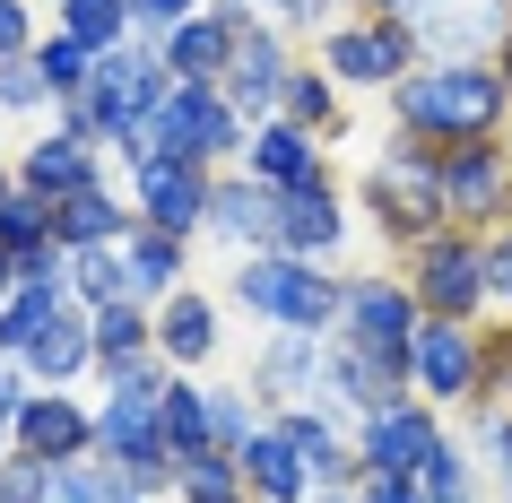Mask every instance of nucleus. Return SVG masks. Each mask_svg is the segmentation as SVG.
I'll return each mask as SVG.
<instances>
[{
	"label": "nucleus",
	"instance_id": "nucleus-31",
	"mask_svg": "<svg viewBox=\"0 0 512 503\" xmlns=\"http://www.w3.org/2000/svg\"><path fill=\"white\" fill-rule=\"evenodd\" d=\"M61 35H79L87 53H113L131 35V0H61Z\"/></svg>",
	"mask_w": 512,
	"mask_h": 503
},
{
	"label": "nucleus",
	"instance_id": "nucleus-9",
	"mask_svg": "<svg viewBox=\"0 0 512 503\" xmlns=\"http://www.w3.org/2000/svg\"><path fill=\"white\" fill-rule=\"evenodd\" d=\"M209 191H217V174H209V165H191V157H139L131 165L139 217L165 226V235H200V226H209Z\"/></svg>",
	"mask_w": 512,
	"mask_h": 503
},
{
	"label": "nucleus",
	"instance_id": "nucleus-21",
	"mask_svg": "<svg viewBox=\"0 0 512 503\" xmlns=\"http://www.w3.org/2000/svg\"><path fill=\"white\" fill-rule=\"evenodd\" d=\"M235 460H243V486H252V503H313V460H304V451L278 434V417L261 425V434H252Z\"/></svg>",
	"mask_w": 512,
	"mask_h": 503
},
{
	"label": "nucleus",
	"instance_id": "nucleus-20",
	"mask_svg": "<svg viewBox=\"0 0 512 503\" xmlns=\"http://www.w3.org/2000/svg\"><path fill=\"white\" fill-rule=\"evenodd\" d=\"M18 183H27L35 200H70V191L105 183V174H96V139H79L70 122H61V131H44L27 157H18Z\"/></svg>",
	"mask_w": 512,
	"mask_h": 503
},
{
	"label": "nucleus",
	"instance_id": "nucleus-7",
	"mask_svg": "<svg viewBox=\"0 0 512 503\" xmlns=\"http://www.w3.org/2000/svg\"><path fill=\"white\" fill-rule=\"evenodd\" d=\"M408 382L426 408H452V399H478L486 382V339H469V321H434L408 339Z\"/></svg>",
	"mask_w": 512,
	"mask_h": 503
},
{
	"label": "nucleus",
	"instance_id": "nucleus-40",
	"mask_svg": "<svg viewBox=\"0 0 512 503\" xmlns=\"http://www.w3.org/2000/svg\"><path fill=\"white\" fill-rule=\"evenodd\" d=\"M356 503H434L417 477H391V469H365L356 477Z\"/></svg>",
	"mask_w": 512,
	"mask_h": 503
},
{
	"label": "nucleus",
	"instance_id": "nucleus-37",
	"mask_svg": "<svg viewBox=\"0 0 512 503\" xmlns=\"http://www.w3.org/2000/svg\"><path fill=\"white\" fill-rule=\"evenodd\" d=\"M252 408H261L252 391H209V443H217V451H243L252 434H261V417H252Z\"/></svg>",
	"mask_w": 512,
	"mask_h": 503
},
{
	"label": "nucleus",
	"instance_id": "nucleus-33",
	"mask_svg": "<svg viewBox=\"0 0 512 503\" xmlns=\"http://www.w3.org/2000/svg\"><path fill=\"white\" fill-rule=\"evenodd\" d=\"M278 113L304 122V131H330V122H339V79H330V70H296L287 96H278Z\"/></svg>",
	"mask_w": 512,
	"mask_h": 503
},
{
	"label": "nucleus",
	"instance_id": "nucleus-3",
	"mask_svg": "<svg viewBox=\"0 0 512 503\" xmlns=\"http://www.w3.org/2000/svg\"><path fill=\"white\" fill-rule=\"evenodd\" d=\"M235 304H243V313H261V321H278V330L322 339V330H339L348 287H339V278H322V261H296V252H243Z\"/></svg>",
	"mask_w": 512,
	"mask_h": 503
},
{
	"label": "nucleus",
	"instance_id": "nucleus-14",
	"mask_svg": "<svg viewBox=\"0 0 512 503\" xmlns=\"http://www.w3.org/2000/svg\"><path fill=\"white\" fill-rule=\"evenodd\" d=\"M243 174L270 191H304L322 183V131H304V122H287V113H270L261 131L243 139Z\"/></svg>",
	"mask_w": 512,
	"mask_h": 503
},
{
	"label": "nucleus",
	"instance_id": "nucleus-28",
	"mask_svg": "<svg viewBox=\"0 0 512 503\" xmlns=\"http://www.w3.org/2000/svg\"><path fill=\"white\" fill-rule=\"evenodd\" d=\"M174 495L183 503H252V486H243V460L235 451H183L174 460Z\"/></svg>",
	"mask_w": 512,
	"mask_h": 503
},
{
	"label": "nucleus",
	"instance_id": "nucleus-38",
	"mask_svg": "<svg viewBox=\"0 0 512 503\" xmlns=\"http://www.w3.org/2000/svg\"><path fill=\"white\" fill-rule=\"evenodd\" d=\"M0 503H53V460L0 451Z\"/></svg>",
	"mask_w": 512,
	"mask_h": 503
},
{
	"label": "nucleus",
	"instance_id": "nucleus-30",
	"mask_svg": "<svg viewBox=\"0 0 512 503\" xmlns=\"http://www.w3.org/2000/svg\"><path fill=\"white\" fill-rule=\"evenodd\" d=\"M44 243H61V235H53V200H35V191L18 183L9 200H0V252H9V261H27V252H44Z\"/></svg>",
	"mask_w": 512,
	"mask_h": 503
},
{
	"label": "nucleus",
	"instance_id": "nucleus-50",
	"mask_svg": "<svg viewBox=\"0 0 512 503\" xmlns=\"http://www.w3.org/2000/svg\"><path fill=\"white\" fill-rule=\"evenodd\" d=\"M113 503H148V495H113Z\"/></svg>",
	"mask_w": 512,
	"mask_h": 503
},
{
	"label": "nucleus",
	"instance_id": "nucleus-32",
	"mask_svg": "<svg viewBox=\"0 0 512 503\" xmlns=\"http://www.w3.org/2000/svg\"><path fill=\"white\" fill-rule=\"evenodd\" d=\"M165 451H174V460H183V451H209V391L165 382Z\"/></svg>",
	"mask_w": 512,
	"mask_h": 503
},
{
	"label": "nucleus",
	"instance_id": "nucleus-10",
	"mask_svg": "<svg viewBox=\"0 0 512 503\" xmlns=\"http://www.w3.org/2000/svg\"><path fill=\"white\" fill-rule=\"evenodd\" d=\"M426 330V304L408 278H348V304H339V339H365V347H400Z\"/></svg>",
	"mask_w": 512,
	"mask_h": 503
},
{
	"label": "nucleus",
	"instance_id": "nucleus-29",
	"mask_svg": "<svg viewBox=\"0 0 512 503\" xmlns=\"http://www.w3.org/2000/svg\"><path fill=\"white\" fill-rule=\"evenodd\" d=\"M70 304V278H53V287H18L9 304H0V356H27L35 347V330Z\"/></svg>",
	"mask_w": 512,
	"mask_h": 503
},
{
	"label": "nucleus",
	"instance_id": "nucleus-15",
	"mask_svg": "<svg viewBox=\"0 0 512 503\" xmlns=\"http://www.w3.org/2000/svg\"><path fill=\"white\" fill-rule=\"evenodd\" d=\"M235 18L226 9H191L183 27H165L157 35V53H165V70L174 79H191V87H226V70H235Z\"/></svg>",
	"mask_w": 512,
	"mask_h": 503
},
{
	"label": "nucleus",
	"instance_id": "nucleus-27",
	"mask_svg": "<svg viewBox=\"0 0 512 503\" xmlns=\"http://www.w3.org/2000/svg\"><path fill=\"white\" fill-rule=\"evenodd\" d=\"M53 235H61V252H96V243L131 235V217L113 209L105 183H87V191H70V200H53Z\"/></svg>",
	"mask_w": 512,
	"mask_h": 503
},
{
	"label": "nucleus",
	"instance_id": "nucleus-39",
	"mask_svg": "<svg viewBox=\"0 0 512 503\" xmlns=\"http://www.w3.org/2000/svg\"><path fill=\"white\" fill-rule=\"evenodd\" d=\"M44 105H53V79L35 70V53L0 61V113H44Z\"/></svg>",
	"mask_w": 512,
	"mask_h": 503
},
{
	"label": "nucleus",
	"instance_id": "nucleus-12",
	"mask_svg": "<svg viewBox=\"0 0 512 503\" xmlns=\"http://www.w3.org/2000/svg\"><path fill=\"white\" fill-rule=\"evenodd\" d=\"M18 451L53 460V469L96 460V408H79L70 391H27V408H18Z\"/></svg>",
	"mask_w": 512,
	"mask_h": 503
},
{
	"label": "nucleus",
	"instance_id": "nucleus-44",
	"mask_svg": "<svg viewBox=\"0 0 512 503\" xmlns=\"http://www.w3.org/2000/svg\"><path fill=\"white\" fill-rule=\"evenodd\" d=\"M18 408H27V382L0 373V451H18Z\"/></svg>",
	"mask_w": 512,
	"mask_h": 503
},
{
	"label": "nucleus",
	"instance_id": "nucleus-46",
	"mask_svg": "<svg viewBox=\"0 0 512 503\" xmlns=\"http://www.w3.org/2000/svg\"><path fill=\"white\" fill-rule=\"evenodd\" d=\"M330 9H339V0H278V18H287V27H322Z\"/></svg>",
	"mask_w": 512,
	"mask_h": 503
},
{
	"label": "nucleus",
	"instance_id": "nucleus-2",
	"mask_svg": "<svg viewBox=\"0 0 512 503\" xmlns=\"http://www.w3.org/2000/svg\"><path fill=\"white\" fill-rule=\"evenodd\" d=\"M165 87H174V70H165V53H139V44H113L105 61H96V79L70 96V131L79 139H96V148H131L139 131H148V113L165 105Z\"/></svg>",
	"mask_w": 512,
	"mask_h": 503
},
{
	"label": "nucleus",
	"instance_id": "nucleus-43",
	"mask_svg": "<svg viewBox=\"0 0 512 503\" xmlns=\"http://www.w3.org/2000/svg\"><path fill=\"white\" fill-rule=\"evenodd\" d=\"M486 304H512V235L486 243Z\"/></svg>",
	"mask_w": 512,
	"mask_h": 503
},
{
	"label": "nucleus",
	"instance_id": "nucleus-49",
	"mask_svg": "<svg viewBox=\"0 0 512 503\" xmlns=\"http://www.w3.org/2000/svg\"><path fill=\"white\" fill-rule=\"evenodd\" d=\"M9 191H18V174H9V165H0V200H9Z\"/></svg>",
	"mask_w": 512,
	"mask_h": 503
},
{
	"label": "nucleus",
	"instance_id": "nucleus-47",
	"mask_svg": "<svg viewBox=\"0 0 512 503\" xmlns=\"http://www.w3.org/2000/svg\"><path fill=\"white\" fill-rule=\"evenodd\" d=\"M9 295H18V269H9V252H0V304H9Z\"/></svg>",
	"mask_w": 512,
	"mask_h": 503
},
{
	"label": "nucleus",
	"instance_id": "nucleus-17",
	"mask_svg": "<svg viewBox=\"0 0 512 503\" xmlns=\"http://www.w3.org/2000/svg\"><path fill=\"white\" fill-rule=\"evenodd\" d=\"M18 365H27L35 382H44V391L79 382V373H96V313H87L79 295H70V304H61V313L44 321V330H35V347L18 356Z\"/></svg>",
	"mask_w": 512,
	"mask_h": 503
},
{
	"label": "nucleus",
	"instance_id": "nucleus-19",
	"mask_svg": "<svg viewBox=\"0 0 512 503\" xmlns=\"http://www.w3.org/2000/svg\"><path fill=\"white\" fill-rule=\"evenodd\" d=\"M322 356L330 347L322 339H304V330H278V347H261V365H252V399L261 408H296V399H313L322 391Z\"/></svg>",
	"mask_w": 512,
	"mask_h": 503
},
{
	"label": "nucleus",
	"instance_id": "nucleus-5",
	"mask_svg": "<svg viewBox=\"0 0 512 503\" xmlns=\"http://www.w3.org/2000/svg\"><path fill=\"white\" fill-rule=\"evenodd\" d=\"M365 209H374V226L391 243H426L443 235V174H434L426 148H391V157H374V174H365Z\"/></svg>",
	"mask_w": 512,
	"mask_h": 503
},
{
	"label": "nucleus",
	"instance_id": "nucleus-24",
	"mask_svg": "<svg viewBox=\"0 0 512 503\" xmlns=\"http://www.w3.org/2000/svg\"><path fill=\"white\" fill-rule=\"evenodd\" d=\"M209 235H226L235 252H270L278 243V191L252 183V174H226L209 191Z\"/></svg>",
	"mask_w": 512,
	"mask_h": 503
},
{
	"label": "nucleus",
	"instance_id": "nucleus-8",
	"mask_svg": "<svg viewBox=\"0 0 512 503\" xmlns=\"http://www.w3.org/2000/svg\"><path fill=\"white\" fill-rule=\"evenodd\" d=\"M408 287H417V304H426L434 321H469L486 304V243L452 235V226L426 235V243H417V278H408Z\"/></svg>",
	"mask_w": 512,
	"mask_h": 503
},
{
	"label": "nucleus",
	"instance_id": "nucleus-4",
	"mask_svg": "<svg viewBox=\"0 0 512 503\" xmlns=\"http://www.w3.org/2000/svg\"><path fill=\"white\" fill-rule=\"evenodd\" d=\"M243 148V105L226 96V87H191L174 79L165 87V105L148 113V131L131 139V165L139 157H191V165H217Z\"/></svg>",
	"mask_w": 512,
	"mask_h": 503
},
{
	"label": "nucleus",
	"instance_id": "nucleus-34",
	"mask_svg": "<svg viewBox=\"0 0 512 503\" xmlns=\"http://www.w3.org/2000/svg\"><path fill=\"white\" fill-rule=\"evenodd\" d=\"M70 295H79L87 313H96V304H122V252H113V243L70 252Z\"/></svg>",
	"mask_w": 512,
	"mask_h": 503
},
{
	"label": "nucleus",
	"instance_id": "nucleus-1",
	"mask_svg": "<svg viewBox=\"0 0 512 503\" xmlns=\"http://www.w3.org/2000/svg\"><path fill=\"white\" fill-rule=\"evenodd\" d=\"M512 87L486 70V61H417L400 87H391V113L408 122V139L426 148H460V139H486L504 122Z\"/></svg>",
	"mask_w": 512,
	"mask_h": 503
},
{
	"label": "nucleus",
	"instance_id": "nucleus-22",
	"mask_svg": "<svg viewBox=\"0 0 512 503\" xmlns=\"http://www.w3.org/2000/svg\"><path fill=\"white\" fill-rule=\"evenodd\" d=\"M408 27H417V44H434L443 61H469L486 35H504V9H495V0H408Z\"/></svg>",
	"mask_w": 512,
	"mask_h": 503
},
{
	"label": "nucleus",
	"instance_id": "nucleus-11",
	"mask_svg": "<svg viewBox=\"0 0 512 503\" xmlns=\"http://www.w3.org/2000/svg\"><path fill=\"white\" fill-rule=\"evenodd\" d=\"M434 443H443V425L426 417V399H391V408H374V417H356V460H365V469L417 477Z\"/></svg>",
	"mask_w": 512,
	"mask_h": 503
},
{
	"label": "nucleus",
	"instance_id": "nucleus-36",
	"mask_svg": "<svg viewBox=\"0 0 512 503\" xmlns=\"http://www.w3.org/2000/svg\"><path fill=\"white\" fill-rule=\"evenodd\" d=\"M417 486H426L434 503H478V486H469V451L443 434V443L426 451V469H417Z\"/></svg>",
	"mask_w": 512,
	"mask_h": 503
},
{
	"label": "nucleus",
	"instance_id": "nucleus-16",
	"mask_svg": "<svg viewBox=\"0 0 512 503\" xmlns=\"http://www.w3.org/2000/svg\"><path fill=\"white\" fill-rule=\"evenodd\" d=\"M339 235H348V209H339V191L304 183V191H278V243L270 252H296V261H330L339 252Z\"/></svg>",
	"mask_w": 512,
	"mask_h": 503
},
{
	"label": "nucleus",
	"instance_id": "nucleus-18",
	"mask_svg": "<svg viewBox=\"0 0 512 503\" xmlns=\"http://www.w3.org/2000/svg\"><path fill=\"white\" fill-rule=\"evenodd\" d=\"M287 79H296L287 44H278L270 27H243V35H235V70H226V96H235L243 113H261V122H270L278 96H287Z\"/></svg>",
	"mask_w": 512,
	"mask_h": 503
},
{
	"label": "nucleus",
	"instance_id": "nucleus-23",
	"mask_svg": "<svg viewBox=\"0 0 512 503\" xmlns=\"http://www.w3.org/2000/svg\"><path fill=\"white\" fill-rule=\"evenodd\" d=\"M183 243L191 235H165V226L139 217L131 235L113 243V252H122V295H131V304H165V295L183 287Z\"/></svg>",
	"mask_w": 512,
	"mask_h": 503
},
{
	"label": "nucleus",
	"instance_id": "nucleus-42",
	"mask_svg": "<svg viewBox=\"0 0 512 503\" xmlns=\"http://www.w3.org/2000/svg\"><path fill=\"white\" fill-rule=\"evenodd\" d=\"M191 9H209V0H131V27H183V18H191Z\"/></svg>",
	"mask_w": 512,
	"mask_h": 503
},
{
	"label": "nucleus",
	"instance_id": "nucleus-13",
	"mask_svg": "<svg viewBox=\"0 0 512 503\" xmlns=\"http://www.w3.org/2000/svg\"><path fill=\"white\" fill-rule=\"evenodd\" d=\"M434 174H443V209L452 217H504L512 209V174L486 139H460V148H434Z\"/></svg>",
	"mask_w": 512,
	"mask_h": 503
},
{
	"label": "nucleus",
	"instance_id": "nucleus-41",
	"mask_svg": "<svg viewBox=\"0 0 512 503\" xmlns=\"http://www.w3.org/2000/svg\"><path fill=\"white\" fill-rule=\"evenodd\" d=\"M35 53V18L27 0H0V61H27Z\"/></svg>",
	"mask_w": 512,
	"mask_h": 503
},
{
	"label": "nucleus",
	"instance_id": "nucleus-51",
	"mask_svg": "<svg viewBox=\"0 0 512 503\" xmlns=\"http://www.w3.org/2000/svg\"><path fill=\"white\" fill-rule=\"evenodd\" d=\"M322 503H356V495H322Z\"/></svg>",
	"mask_w": 512,
	"mask_h": 503
},
{
	"label": "nucleus",
	"instance_id": "nucleus-48",
	"mask_svg": "<svg viewBox=\"0 0 512 503\" xmlns=\"http://www.w3.org/2000/svg\"><path fill=\"white\" fill-rule=\"evenodd\" d=\"M495 373H504V382H512V339H495Z\"/></svg>",
	"mask_w": 512,
	"mask_h": 503
},
{
	"label": "nucleus",
	"instance_id": "nucleus-26",
	"mask_svg": "<svg viewBox=\"0 0 512 503\" xmlns=\"http://www.w3.org/2000/svg\"><path fill=\"white\" fill-rule=\"evenodd\" d=\"M157 356L165 365H209L217 356V304L200 287H174L157 304Z\"/></svg>",
	"mask_w": 512,
	"mask_h": 503
},
{
	"label": "nucleus",
	"instance_id": "nucleus-35",
	"mask_svg": "<svg viewBox=\"0 0 512 503\" xmlns=\"http://www.w3.org/2000/svg\"><path fill=\"white\" fill-rule=\"evenodd\" d=\"M96 61H105V53H87L79 35H53V44L35 53V70H44V79H53V96H61V105H70V96H79V87L96 79Z\"/></svg>",
	"mask_w": 512,
	"mask_h": 503
},
{
	"label": "nucleus",
	"instance_id": "nucleus-25",
	"mask_svg": "<svg viewBox=\"0 0 512 503\" xmlns=\"http://www.w3.org/2000/svg\"><path fill=\"white\" fill-rule=\"evenodd\" d=\"M148 356H157V313L131 304V295H122V304H96V373L122 382V373H139Z\"/></svg>",
	"mask_w": 512,
	"mask_h": 503
},
{
	"label": "nucleus",
	"instance_id": "nucleus-6",
	"mask_svg": "<svg viewBox=\"0 0 512 503\" xmlns=\"http://www.w3.org/2000/svg\"><path fill=\"white\" fill-rule=\"evenodd\" d=\"M322 70L339 87H400L417 70V27L408 18H356V27H330L322 35Z\"/></svg>",
	"mask_w": 512,
	"mask_h": 503
},
{
	"label": "nucleus",
	"instance_id": "nucleus-45",
	"mask_svg": "<svg viewBox=\"0 0 512 503\" xmlns=\"http://www.w3.org/2000/svg\"><path fill=\"white\" fill-rule=\"evenodd\" d=\"M486 451H495V486L512 503V417H486Z\"/></svg>",
	"mask_w": 512,
	"mask_h": 503
}]
</instances>
